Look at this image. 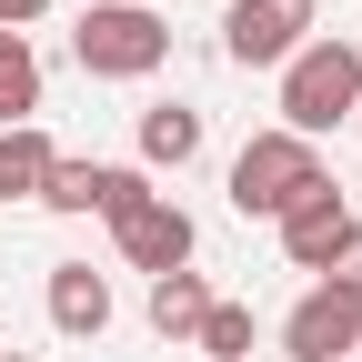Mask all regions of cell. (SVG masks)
Here are the masks:
<instances>
[{"mask_svg": "<svg viewBox=\"0 0 362 362\" xmlns=\"http://www.w3.org/2000/svg\"><path fill=\"white\" fill-rule=\"evenodd\" d=\"M352 362H362V342H352Z\"/></svg>", "mask_w": 362, "mask_h": 362, "instance_id": "obj_18", "label": "cell"}, {"mask_svg": "<svg viewBox=\"0 0 362 362\" xmlns=\"http://www.w3.org/2000/svg\"><path fill=\"white\" fill-rule=\"evenodd\" d=\"M131 202H151V181L141 171H121V161H51V181H40V211H101V221H121Z\"/></svg>", "mask_w": 362, "mask_h": 362, "instance_id": "obj_7", "label": "cell"}, {"mask_svg": "<svg viewBox=\"0 0 362 362\" xmlns=\"http://www.w3.org/2000/svg\"><path fill=\"white\" fill-rule=\"evenodd\" d=\"M51 332H71V342H101L111 332V272L51 262Z\"/></svg>", "mask_w": 362, "mask_h": 362, "instance_id": "obj_9", "label": "cell"}, {"mask_svg": "<svg viewBox=\"0 0 362 362\" xmlns=\"http://www.w3.org/2000/svg\"><path fill=\"white\" fill-rule=\"evenodd\" d=\"M0 362H40V352H0Z\"/></svg>", "mask_w": 362, "mask_h": 362, "instance_id": "obj_17", "label": "cell"}, {"mask_svg": "<svg viewBox=\"0 0 362 362\" xmlns=\"http://www.w3.org/2000/svg\"><path fill=\"white\" fill-rule=\"evenodd\" d=\"M211 362H252V302H211V322L192 332Z\"/></svg>", "mask_w": 362, "mask_h": 362, "instance_id": "obj_14", "label": "cell"}, {"mask_svg": "<svg viewBox=\"0 0 362 362\" xmlns=\"http://www.w3.org/2000/svg\"><path fill=\"white\" fill-rule=\"evenodd\" d=\"M30 111H40V51L21 30H0V131H21Z\"/></svg>", "mask_w": 362, "mask_h": 362, "instance_id": "obj_13", "label": "cell"}, {"mask_svg": "<svg viewBox=\"0 0 362 362\" xmlns=\"http://www.w3.org/2000/svg\"><path fill=\"white\" fill-rule=\"evenodd\" d=\"M342 232H352V202H342L332 171L312 181V192H292V211H282V252H292V272H322V262L342 252Z\"/></svg>", "mask_w": 362, "mask_h": 362, "instance_id": "obj_8", "label": "cell"}, {"mask_svg": "<svg viewBox=\"0 0 362 362\" xmlns=\"http://www.w3.org/2000/svg\"><path fill=\"white\" fill-rule=\"evenodd\" d=\"M111 242H121V262L131 272H151V282H161V272H192V211H181L171 192H151V202H131L121 221H111Z\"/></svg>", "mask_w": 362, "mask_h": 362, "instance_id": "obj_5", "label": "cell"}, {"mask_svg": "<svg viewBox=\"0 0 362 362\" xmlns=\"http://www.w3.org/2000/svg\"><path fill=\"white\" fill-rule=\"evenodd\" d=\"M51 131L21 121V131H0V202H40V181H51Z\"/></svg>", "mask_w": 362, "mask_h": 362, "instance_id": "obj_12", "label": "cell"}, {"mask_svg": "<svg viewBox=\"0 0 362 362\" xmlns=\"http://www.w3.org/2000/svg\"><path fill=\"white\" fill-rule=\"evenodd\" d=\"M312 40V0H221V51L232 71H282Z\"/></svg>", "mask_w": 362, "mask_h": 362, "instance_id": "obj_4", "label": "cell"}, {"mask_svg": "<svg viewBox=\"0 0 362 362\" xmlns=\"http://www.w3.org/2000/svg\"><path fill=\"white\" fill-rule=\"evenodd\" d=\"M141 11H151V0H141Z\"/></svg>", "mask_w": 362, "mask_h": 362, "instance_id": "obj_19", "label": "cell"}, {"mask_svg": "<svg viewBox=\"0 0 362 362\" xmlns=\"http://www.w3.org/2000/svg\"><path fill=\"white\" fill-rule=\"evenodd\" d=\"M322 181V151L292 141V131H252V141L232 151V211L242 221H282L292 192H312Z\"/></svg>", "mask_w": 362, "mask_h": 362, "instance_id": "obj_3", "label": "cell"}, {"mask_svg": "<svg viewBox=\"0 0 362 362\" xmlns=\"http://www.w3.org/2000/svg\"><path fill=\"white\" fill-rule=\"evenodd\" d=\"M352 342H362V302L332 292V282H312V292L282 312V352H292V362H352Z\"/></svg>", "mask_w": 362, "mask_h": 362, "instance_id": "obj_6", "label": "cell"}, {"mask_svg": "<svg viewBox=\"0 0 362 362\" xmlns=\"http://www.w3.org/2000/svg\"><path fill=\"white\" fill-rule=\"evenodd\" d=\"M40 11H51V0H0V30H21V40H30V21H40Z\"/></svg>", "mask_w": 362, "mask_h": 362, "instance_id": "obj_16", "label": "cell"}, {"mask_svg": "<svg viewBox=\"0 0 362 362\" xmlns=\"http://www.w3.org/2000/svg\"><path fill=\"white\" fill-rule=\"evenodd\" d=\"M211 302H221V292L202 282V272H161V282H151V332H161V342H192V332L211 322Z\"/></svg>", "mask_w": 362, "mask_h": 362, "instance_id": "obj_10", "label": "cell"}, {"mask_svg": "<svg viewBox=\"0 0 362 362\" xmlns=\"http://www.w3.org/2000/svg\"><path fill=\"white\" fill-rule=\"evenodd\" d=\"M322 282H332V292H352V302H362V221H352V232H342V252H332V262H322Z\"/></svg>", "mask_w": 362, "mask_h": 362, "instance_id": "obj_15", "label": "cell"}, {"mask_svg": "<svg viewBox=\"0 0 362 362\" xmlns=\"http://www.w3.org/2000/svg\"><path fill=\"white\" fill-rule=\"evenodd\" d=\"M362 111V51L352 40H302V51L282 61V121L272 131H292V141H322L332 121Z\"/></svg>", "mask_w": 362, "mask_h": 362, "instance_id": "obj_1", "label": "cell"}, {"mask_svg": "<svg viewBox=\"0 0 362 362\" xmlns=\"http://www.w3.org/2000/svg\"><path fill=\"white\" fill-rule=\"evenodd\" d=\"M71 61L90 81H151L171 61V21L141 11V0H90V11L71 21Z\"/></svg>", "mask_w": 362, "mask_h": 362, "instance_id": "obj_2", "label": "cell"}, {"mask_svg": "<svg viewBox=\"0 0 362 362\" xmlns=\"http://www.w3.org/2000/svg\"><path fill=\"white\" fill-rule=\"evenodd\" d=\"M141 161H151V171L202 161V111H192V101H151V111H141Z\"/></svg>", "mask_w": 362, "mask_h": 362, "instance_id": "obj_11", "label": "cell"}]
</instances>
